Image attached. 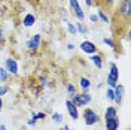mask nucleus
Segmentation results:
<instances>
[{
	"mask_svg": "<svg viewBox=\"0 0 131 130\" xmlns=\"http://www.w3.org/2000/svg\"><path fill=\"white\" fill-rule=\"evenodd\" d=\"M115 16L121 20V23H119L121 33H122V27H125L128 30L131 24V0H121Z\"/></svg>",
	"mask_w": 131,
	"mask_h": 130,
	"instance_id": "f257e3e1",
	"label": "nucleus"
},
{
	"mask_svg": "<svg viewBox=\"0 0 131 130\" xmlns=\"http://www.w3.org/2000/svg\"><path fill=\"white\" fill-rule=\"evenodd\" d=\"M119 81V70H118V66L115 63H110V70L107 73V85L110 88H115V85Z\"/></svg>",
	"mask_w": 131,
	"mask_h": 130,
	"instance_id": "f03ea898",
	"label": "nucleus"
},
{
	"mask_svg": "<svg viewBox=\"0 0 131 130\" xmlns=\"http://www.w3.org/2000/svg\"><path fill=\"white\" fill-rule=\"evenodd\" d=\"M82 117H83V120H85V124H86V126H94V124H97L98 120H100V117H98L97 112L92 111V109H90V108L83 109Z\"/></svg>",
	"mask_w": 131,
	"mask_h": 130,
	"instance_id": "7ed1b4c3",
	"label": "nucleus"
},
{
	"mask_svg": "<svg viewBox=\"0 0 131 130\" xmlns=\"http://www.w3.org/2000/svg\"><path fill=\"white\" fill-rule=\"evenodd\" d=\"M69 2H70V8L73 9V12H74V15H76V18H78L79 21H83V20H85V14H83L82 8L79 6L78 0H69Z\"/></svg>",
	"mask_w": 131,
	"mask_h": 130,
	"instance_id": "20e7f679",
	"label": "nucleus"
},
{
	"mask_svg": "<svg viewBox=\"0 0 131 130\" xmlns=\"http://www.w3.org/2000/svg\"><path fill=\"white\" fill-rule=\"evenodd\" d=\"M81 49L85 52V54H97V45L95 43H92L90 41H83L81 43Z\"/></svg>",
	"mask_w": 131,
	"mask_h": 130,
	"instance_id": "39448f33",
	"label": "nucleus"
},
{
	"mask_svg": "<svg viewBox=\"0 0 131 130\" xmlns=\"http://www.w3.org/2000/svg\"><path fill=\"white\" fill-rule=\"evenodd\" d=\"M66 108H67V112H69V115L72 117V120H78L79 118V112H78V106L74 105L73 102L69 99L67 102H66Z\"/></svg>",
	"mask_w": 131,
	"mask_h": 130,
	"instance_id": "423d86ee",
	"label": "nucleus"
},
{
	"mask_svg": "<svg viewBox=\"0 0 131 130\" xmlns=\"http://www.w3.org/2000/svg\"><path fill=\"white\" fill-rule=\"evenodd\" d=\"M113 3H115V0H95L94 2V5L98 6L101 11H104V12H109L112 9V6H113Z\"/></svg>",
	"mask_w": 131,
	"mask_h": 130,
	"instance_id": "0eeeda50",
	"label": "nucleus"
},
{
	"mask_svg": "<svg viewBox=\"0 0 131 130\" xmlns=\"http://www.w3.org/2000/svg\"><path fill=\"white\" fill-rule=\"evenodd\" d=\"M113 93H115V102L116 105H121L122 103V96H124V85L122 84H116L113 88Z\"/></svg>",
	"mask_w": 131,
	"mask_h": 130,
	"instance_id": "6e6552de",
	"label": "nucleus"
},
{
	"mask_svg": "<svg viewBox=\"0 0 131 130\" xmlns=\"http://www.w3.org/2000/svg\"><path fill=\"white\" fill-rule=\"evenodd\" d=\"M39 45H40V34H34L31 39L27 42V47L31 51H36V49L39 48Z\"/></svg>",
	"mask_w": 131,
	"mask_h": 130,
	"instance_id": "1a4fd4ad",
	"label": "nucleus"
},
{
	"mask_svg": "<svg viewBox=\"0 0 131 130\" xmlns=\"http://www.w3.org/2000/svg\"><path fill=\"white\" fill-rule=\"evenodd\" d=\"M6 70H8V73H12V75L18 73V63L12 58H8L6 60Z\"/></svg>",
	"mask_w": 131,
	"mask_h": 130,
	"instance_id": "9d476101",
	"label": "nucleus"
},
{
	"mask_svg": "<svg viewBox=\"0 0 131 130\" xmlns=\"http://www.w3.org/2000/svg\"><path fill=\"white\" fill-rule=\"evenodd\" d=\"M118 127H119V118L118 117L106 120V130H118Z\"/></svg>",
	"mask_w": 131,
	"mask_h": 130,
	"instance_id": "9b49d317",
	"label": "nucleus"
},
{
	"mask_svg": "<svg viewBox=\"0 0 131 130\" xmlns=\"http://www.w3.org/2000/svg\"><path fill=\"white\" fill-rule=\"evenodd\" d=\"M113 117H118V109L115 106H109L104 112V120H109V118H113Z\"/></svg>",
	"mask_w": 131,
	"mask_h": 130,
	"instance_id": "f8f14e48",
	"label": "nucleus"
},
{
	"mask_svg": "<svg viewBox=\"0 0 131 130\" xmlns=\"http://www.w3.org/2000/svg\"><path fill=\"white\" fill-rule=\"evenodd\" d=\"M79 96V100H81V105L82 106H85V105H88L91 102V94H88L86 91H83L82 94H78Z\"/></svg>",
	"mask_w": 131,
	"mask_h": 130,
	"instance_id": "ddd939ff",
	"label": "nucleus"
},
{
	"mask_svg": "<svg viewBox=\"0 0 131 130\" xmlns=\"http://www.w3.org/2000/svg\"><path fill=\"white\" fill-rule=\"evenodd\" d=\"M91 60H92V63H94V64L97 66L98 69H101V67H103V58L100 57L98 54H92Z\"/></svg>",
	"mask_w": 131,
	"mask_h": 130,
	"instance_id": "4468645a",
	"label": "nucleus"
},
{
	"mask_svg": "<svg viewBox=\"0 0 131 130\" xmlns=\"http://www.w3.org/2000/svg\"><path fill=\"white\" fill-rule=\"evenodd\" d=\"M34 21H36V18H34V15H31V14H27L24 18V25L25 27H31L33 24H34Z\"/></svg>",
	"mask_w": 131,
	"mask_h": 130,
	"instance_id": "2eb2a0df",
	"label": "nucleus"
},
{
	"mask_svg": "<svg viewBox=\"0 0 131 130\" xmlns=\"http://www.w3.org/2000/svg\"><path fill=\"white\" fill-rule=\"evenodd\" d=\"M9 79V75H8V70L6 69H0V81H2V84H6Z\"/></svg>",
	"mask_w": 131,
	"mask_h": 130,
	"instance_id": "dca6fc26",
	"label": "nucleus"
},
{
	"mask_svg": "<svg viewBox=\"0 0 131 130\" xmlns=\"http://www.w3.org/2000/svg\"><path fill=\"white\" fill-rule=\"evenodd\" d=\"M98 18H100L103 23H106V24H109V23H110V20H109V15H107L104 11H101V9H98Z\"/></svg>",
	"mask_w": 131,
	"mask_h": 130,
	"instance_id": "f3484780",
	"label": "nucleus"
},
{
	"mask_svg": "<svg viewBox=\"0 0 131 130\" xmlns=\"http://www.w3.org/2000/svg\"><path fill=\"white\" fill-rule=\"evenodd\" d=\"M81 87L83 91H88V88L91 87V82L88 78H81Z\"/></svg>",
	"mask_w": 131,
	"mask_h": 130,
	"instance_id": "a211bd4d",
	"label": "nucleus"
},
{
	"mask_svg": "<svg viewBox=\"0 0 131 130\" xmlns=\"http://www.w3.org/2000/svg\"><path fill=\"white\" fill-rule=\"evenodd\" d=\"M76 32H79V33H82V34H85V33L88 32V29H86V27H85V25L82 24L81 21H79V23H76Z\"/></svg>",
	"mask_w": 131,
	"mask_h": 130,
	"instance_id": "6ab92c4d",
	"label": "nucleus"
},
{
	"mask_svg": "<svg viewBox=\"0 0 131 130\" xmlns=\"http://www.w3.org/2000/svg\"><path fill=\"white\" fill-rule=\"evenodd\" d=\"M103 42H104L106 45H109L110 48L116 49V43H115V41H113V39H110V38H104V39H103Z\"/></svg>",
	"mask_w": 131,
	"mask_h": 130,
	"instance_id": "aec40b11",
	"label": "nucleus"
},
{
	"mask_svg": "<svg viewBox=\"0 0 131 130\" xmlns=\"http://www.w3.org/2000/svg\"><path fill=\"white\" fill-rule=\"evenodd\" d=\"M52 120L55 123H61L63 121V115L60 114V112H54V114H52Z\"/></svg>",
	"mask_w": 131,
	"mask_h": 130,
	"instance_id": "412c9836",
	"label": "nucleus"
},
{
	"mask_svg": "<svg viewBox=\"0 0 131 130\" xmlns=\"http://www.w3.org/2000/svg\"><path fill=\"white\" fill-rule=\"evenodd\" d=\"M106 97L109 99V100H113L115 99V93H113V88H107V91H106Z\"/></svg>",
	"mask_w": 131,
	"mask_h": 130,
	"instance_id": "4be33fe9",
	"label": "nucleus"
},
{
	"mask_svg": "<svg viewBox=\"0 0 131 130\" xmlns=\"http://www.w3.org/2000/svg\"><path fill=\"white\" fill-rule=\"evenodd\" d=\"M67 30H69L70 34H76V25L72 24V23H69V24H67Z\"/></svg>",
	"mask_w": 131,
	"mask_h": 130,
	"instance_id": "5701e85b",
	"label": "nucleus"
},
{
	"mask_svg": "<svg viewBox=\"0 0 131 130\" xmlns=\"http://www.w3.org/2000/svg\"><path fill=\"white\" fill-rule=\"evenodd\" d=\"M67 93H69V96H72L76 93V88H74L73 84H67Z\"/></svg>",
	"mask_w": 131,
	"mask_h": 130,
	"instance_id": "b1692460",
	"label": "nucleus"
},
{
	"mask_svg": "<svg viewBox=\"0 0 131 130\" xmlns=\"http://www.w3.org/2000/svg\"><path fill=\"white\" fill-rule=\"evenodd\" d=\"M36 121H37V120H36V114L33 112V114H31V118L28 120V126H34V124H36Z\"/></svg>",
	"mask_w": 131,
	"mask_h": 130,
	"instance_id": "393cba45",
	"label": "nucleus"
},
{
	"mask_svg": "<svg viewBox=\"0 0 131 130\" xmlns=\"http://www.w3.org/2000/svg\"><path fill=\"white\" fill-rule=\"evenodd\" d=\"M46 115L43 114V112H39V114H36V120H43Z\"/></svg>",
	"mask_w": 131,
	"mask_h": 130,
	"instance_id": "a878e982",
	"label": "nucleus"
},
{
	"mask_svg": "<svg viewBox=\"0 0 131 130\" xmlns=\"http://www.w3.org/2000/svg\"><path fill=\"white\" fill-rule=\"evenodd\" d=\"M6 93H8V88H6V87H0V97H2L3 94H6Z\"/></svg>",
	"mask_w": 131,
	"mask_h": 130,
	"instance_id": "bb28decb",
	"label": "nucleus"
},
{
	"mask_svg": "<svg viewBox=\"0 0 131 130\" xmlns=\"http://www.w3.org/2000/svg\"><path fill=\"white\" fill-rule=\"evenodd\" d=\"M90 20H91V21H94V23H95V21L98 20V16H97V15H91V16H90Z\"/></svg>",
	"mask_w": 131,
	"mask_h": 130,
	"instance_id": "cd10ccee",
	"label": "nucleus"
},
{
	"mask_svg": "<svg viewBox=\"0 0 131 130\" xmlns=\"http://www.w3.org/2000/svg\"><path fill=\"white\" fill-rule=\"evenodd\" d=\"M85 2H86V5H88V6H92V0H85Z\"/></svg>",
	"mask_w": 131,
	"mask_h": 130,
	"instance_id": "c85d7f7f",
	"label": "nucleus"
},
{
	"mask_svg": "<svg viewBox=\"0 0 131 130\" xmlns=\"http://www.w3.org/2000/svg\"><path fill=\"white\" fill-rule=\"evenodd\" d=\"M58 130H70V127L69 126H64V127H61V129H58Z\"/></svg>",
	"mask_w": 131,
	"mask_h": 130,
	"instance_id": "c756f323",
	"label": "nucleus"
},
{
	"mask_svg": "<svg viewBox=\"0 0 131 130\" xmlns=\"http://www.w3.org/2000/svg\"><path fill=\"white\" fill-rule=\"evenodd\" d=\"M40 82H42V85H45V82H46V79H45V78L42 76V78H40Z\"/></svg>",
	"mask_w": 131,
	"mask_h": 130,
	"instance_id": "7c9ffc66",
	"label": "nucleus"
},
{
	"mask_svg": "<svg viewBox=\"0 0 131 130\" xmlns=\"http://www.w3.org/2000/svg\"><path fill=\"white\" fill-rule=\"evenodd\" d=\"M2 39H3V30L0 29V42H2Z\"/></svg>",
	"mask_w": 131,
	"mask_h": 130,
	"instance_id": "2f4dec72",
	"label": "nucleus"
},
{
	"mask_svg": "<svg viewBox=\"0 0 131 130\" xmlns=\"http://www.w3.org/2000/svg\"><path fill=\"white\" fill-rule=\"evenodd\" d=\"M2 108H3V100H2V97H0V112H2Z\"/></svg>",
	"mask_w": 131,
	"mask_h": 130,
	"instance_id": "473e14b6",
	"label": "nucleus"
},
{
	"mask_svg": "<svg viewBox=\"0 0 131 130\" xmlns=\"http://www.w3.org/2000/svg\"><path fill=\"white\" fill-rule=\"evenodd\" d=\"M67 48H69V49H73V48H74V45H72V43H69V45H67Z\"/></svg>",
	"mask_w": 131,
	"mask_h": 130,
	"instance_id": "72a5a7b5",
	"label": "nucleus"
},
{
	"mask_svg": "<svg viewBox=\"0 0 131 130\" xmlns=\"http://www.w3.org/2000/svg\"><path fill=\"white\" fill-rule=\"evenodd\" d=\"M0 130H8V129H6V126H0Z\"/></svg>",
	"mask_w": 131,
	"mask_h": 130,
	"instance_id": "f704fd0d",
	"label": "nucleus"
},
{
	"mask_svg": "<svg viewBox=\"0 0 131 130\" xmlns=\"http://www.w3.org/2000/svg\"><path fill=\"white\" fill-rule=\"evenodd\" d=\"M19 130H27V127H25V126H23V127H21Z\"/></svg>",
	"mask_w": 131,
	"mask_h": 130,
	"instance_id": "c9c22d12",
	"label": "nucleus"
}]
</instances>
